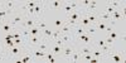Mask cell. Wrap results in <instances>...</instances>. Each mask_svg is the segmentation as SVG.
<instances>
[{"label": "cell", "instance_id": "cell-2", "mask_svg": "<svg viewBox=\"0 0 126 63\" xmlns=\"http://www.w3.org/2000/svg\"><path fill=\"white\" fill-rule=\"evenodd\" d=\"M25 13H16L15 15H13L12 18H8V20H9V22H10V24H12L14 28L18 25V24H20V23H22L23 22V20L25 19Z\"/></svg>", "mask_w": 126, "mask_h": 63}, {"label": "cell", "instance_id": "cell-13", "mask_svg": "<svg viewBox=\"0 0 126 63\" xmlns=\"http://www.w3.org/2000/svg\"><path fill=\"white\" fill-rule=\"evenodd\" d=\"M81 54H88V53H92V48H91V46H85V47H81V48H78L77 49Z\"/></svg>", "mask_w": 126, "mask_h": 63}, {"label": "cell", "instance_id": "cell-1", "mask_svg": "<svg viewBox=\"0 0 126 63\" xmlns=\"http://www.w3.org/2000/svg\"><path fill=\"white\" fill-rule=\"evenodd\" d=\"M44 10H46V1H37L34 6V15L37 19H40V16L44 15Z\"/></svg>", "mask_w": 126, "mask_h": 63}, {"label": "cell", "instance_id": "cell-22", "mask_svg": "<svg viewBox=\"0 0 126 63\" xmlns=\"http://www.w3.org/2000/svg\"><path fill=\"white\" fill-rule=\"evenodd\" d=\"M63 24H64V22H63L62 19H57L56 22H54V27H56L57 29H59V28H61V27H62Z\"/></svg>", "mask_w": 126, "mask_h": 63}, {"label": "cell", "instance_id": "cell-25", "mask_svg": "<svg viewBox=\"0 0 126 63\" xmlns=\"http://www.w3.org/2000/svg\"><path fill=\"white\" fill-rule=\"evenodd\" d=\"M6 59V54H5V52H0V62H3Z\"/></svg>", "mask_w": 126, "mask_h": 63}, {"label": "cell", "instance_id": "cell-3", "mask_svg": "<svg viewBox=\"0 0 126 63\" xmlns=\"http://www.w3.org/2000/svg\"><path fill=\"white\" fill-rule=\"evenodd\" d=\"M107 58L106 59H111L116 63H122L124 62V58L121 57V52H112V47L110 48V50L107 52Z\"/></svg>", "mask_w": 126, "mask_h": 63}, {"label": "cell", "instance_id": "cell-7", "mask_svg": "<svg viewBox=\"0 0 126 63\" xmlns=\"http://www.w3.org/2000/svg\"><path fill=\"white\" fill-rule=\"evenodd\" d=\"M46 6L53 9V10H61L62 9V1L59 0H53V1H46Z\"/></svg>", "mask_w": 126, "mask_h": 63}, {"label": "cell", "instance_id": "cell-11", "mask_svg": "<svg viewBox=\"0 0 126 63\" xmlns=\"http://www.w3.org/2000/svg\"><path fill=\"white\" fill-rule=\"evenodd\" d=\"M68 61L69 62H79L81 61V53L78 50H73V53L69 56V58H68Z\"/></svg>", "mask_w": 126, "mask_h": 63}, {"label": "cell", "instance_id": "cell-24", "mask_svg": "<svg viewBox=\"0 0 126 63\" xmlns=\"http://www.w3.org/2000/svg\"><path fill=\"white\" fill-rule=\"evenodd\" d=\"M24 4H25L27 9H29V8H34V6H35V4H37V1H25Z\"/></svg>", "mask_w": 126, "mask_h": 63}, {"label": "cell", "instance_id": "cell-21", "mask_svg": "<svg viewBox=\"0 0 126 63\" xmlns=\"http://www.w3.org/2000/svg\"><path fill=\"white\" fill-rule=\"evenodd\" d=\"M103 40H105V43H106L107 46H111V47H112V46H113V43H115V40H113L112 38H110L109 35L106 37V39H103Z\"/></svg>", "mask_w": 126, "mask_h": 63}, {"label": "cell", "instance_id": "cell-26", "mask_svg": "<svg viewBox=\"0 0 126 63\" xmlns=\"http://www.w3.org/2000/svg\"><path fill=\"white\" fill-rule=\"evenodd\" d=\"M105 44H106V43H105V40H103V39H100V40L97 42V46H98L100 48H101V47H103Z\"/></svg>", "mask_w": 126, "mask_h": 63}, {"label": "cell", "instance_id": "cell-5", "mask_svg": "<svg viewBox=\"0 0 126 63\" xmlns=\"http://www.w3.org/2000/svg\"><path fill=\"white\" fill-rule=\"evenodd\" d=\"M61 40L63 42V44H73V40H75V33L71 32V33H66V34H61Z\"/></svg>", "mask_w": 126, "mask_h": 63}, {"label": "cell", "instance_id": "cell-18", "mask_svg": "<svg viewBox=\"0 0 126 63\" xmlns=\"http://www.w3.org/2000/svg\"><path fill=\"white\" fill-rule=\"evenodd\" d=\"M61 37V32H59V29H56V30H53V32H52V37H50V40L52 42H54L56 39H58ZM49 40V42H50Z\"/></svg>", "mask_w": 126, "mask_h": 63}, {"label": "cell", "instance_id": "cell-4", "mask_svg": "<svg viewBox=\"0 0 126 63\" xmlns=\"http://www.w3.org/2000/svg\"><path fill=\"white\" fill-rule=\"evenodd\" d=\"M14 29H15V28L10 24V22H9L8 19H5L4 22H3V24L0 25V32H3L4 34H6V33H12V34H13Z\"/></svg>", "mask_w": 126, "mask_h": 63}, {"label": "cell", "instance_id": "cell-20", "mask_svg": "<svg viewBox=\"0 0 126 63\" xmlns=\"http://www.w3.org/2000/svg\"><path fill=\"white\" fill-rule=\"evenodd\" d=\"M44 59H47V61H49L50 63H54L56 62V58H54V54L52 53H46V57H44Z\"/></svg>", "mask_w": 126, "mask_h": 63}, {"label": "cell", "instance_id": "cell-9", "mask_svg": "<svg viewBox=\"0 0 126 63\" xmlns=\"http://www.w3.org/2000/svg\"><path fill=\"white\" fill-rule=\"evenodd\" d=\"M46 53L47 52H44V50H40L39 48H37L33 53H32V56H33V59H44V57H46Z\"/></svg>", "mask_w": 126, "mask_h": 63}, {"label": "cell", "instance_id": "cell-15", "mask_svg": "<svg viewBox=\"0 0 126 63\" xmlns=\"http://www.w3.org/2000/svg\"><path fill=\"white\" fill-rule=\"evenodd\" d=\"M52 32H53V29H50V28H46L42 30V33H43L44 38L43 39H47V40H50V37H52Z\"/></svg>", "mask_w": 126, "mask_h": 63}, {"label": "cell", "instance_id": "cell-16", "mask_svg": "<svg viewBox=\"0 0 126 63\" xmlns=\"http://www.w3.org/2000/svg\"><path fill=\"white\" fill-rule=\"evenodd\" d=\"M87 28H88V29L86 30V33H87L88 35H91V37H92V35H94V34H96L97 32H98L94 24H91V25H90V27H87Z\"/></svg>", "mask_w": 126, "mask_h": 63}, {"label": "cell", "instance_id": "cell-17", "mask_svg": "<svg viewBox=\"0 0 126 63\" xmlns=\"http://www.w3.org/2000/svg\"><path fill=\"white\" fill-rule=\"evenodd\" d=\"M35 25H37V27H38V28H39L40 30H43V29L48 28V24H47V23L44 22L43 19H42V20H40V19H38V20H37V24H35Z\"/></svg>", "mask_w": 126, "mask_h": 63}, {"label": "cell", "instance_id": "cell-6", "mask_svg": "<svg viewBox=\"0 0 126 63\" xmlns=\"http://www.w3.org/2000/svg\"><path fill=\"white\" fill-rule=\"evenodd\" d=\"M43 39L40 35H30L25 42H27V44L28 47H37L39 43H40V40Z\"/></svg>", "mask_w": 126, "mask_h": 63}, {"label": "cell", "instance_id": "cell-12", "mask_svg": "<svg viewBox=\"0 0 126 63\" xmlns=\"http://www.w3.org/2000/svg\"><path fill=\"white\" fill-rule=\"evenodd\" d=\"M62 49H63V47L56 46V44H52L50 48H49V50H50L53 54H61V53H62Z\"/></svg>", "mask_w": 126, "mask_h": 63}, {"label": "cell", "instance_id": "cell-10", "mask_svg": "<svg viewBox=\"0 0 126 63\" xmlns=\"http://www.w3.org/2000/svg\"><path fill=\"white\" fill-rule=\"evenodd\" d=\"M37 48H39L40 50H44V52L49 50V48H50L49 40H47V39H42V40H40V43L37 46Z\"/></svg>", "mask_w": 126, "mask_h": 63}, {"label": "cell", "instance_id": "cell-23", "mask_svg": "<svg viewBox=\"0 0 126 63\" xmlns=\"http://www.w3.org/2000/svg\"><path fill=\"white\" fill-rule=\"evenodd\" d=\"M107 35L110 37V38H112L113 40H116L117 39V33L115 30H112V32H110V33H107Z\"/></svg>", "mask_w": 126, "mask_h": 63}, {"label": "cell", "instance_id": "cell-8", "mask_svg": "<svg viewBox=\"0 0 126 63\" xmlns=\"http://www.w3.org/2000/svg\"><path fill=\"white\" fill-rule=\"evenodd\" d=\"M3 8L6 9V10H9V12H14V9H16L18 6H16V3L15 1H13V0H8V1L3 3Z\"/></svg>", "mask_w": 126, "mask_h": 63}, {"label": "cell", "instance_id": "cell-14", "mask_svg": "<svg viewBox=\"0 0 126 63\" xmlns=\"http://www.w3.org/2000/svg\"><path fill=\"white\" fill-rule=\"evenodd\" d=\"M106 23H107V22H102V20H98V22L94 24V25H96L97 30L105 32V30H106V28H107V24H106Z\"/></svg>", "mask_w": 126, "mask_h": 63}, {"label": "cell", "instance_id": "cell-19", "mask_svg": "<svg viewBox=\"0 0 126 63\" xmlns=\"http://www.w3.org/2000/svg\"><path fill=\"white\" fill-rule=\"evenodd\" d=\"M40 29L35 25V27H33V28H30L29 29V33H30V35H39V33H40Z\"/></svg>", "mask_w": 126, "mask_h": 63}, {"label": "cell", "instance_id": "cell-27", "mask_svg": "<svg viewBox=\"0 0 126 63\" xmlns=\"http://www.w3.org/2000/svg\"><path fill=\"white\" fill-rule=\"evenodd\" d=\"M16 38H23L22 37V33H14L13 34V39H16Z\"/></svg>", "mask_w": 126, "mask_h": 63}]
</instances>
